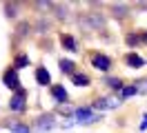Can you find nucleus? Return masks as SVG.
I'll use <instances>...</instances> for the list:
<instances>
[{"instance_id":"obj_1","label":"nucleus","mask_w":147,"mask_h":133,"mask_svg":"<svg viewBox=\"0 0 147 133\" xmlns=\"http://www.w3.org/2000/svg\"><path fill=\"white\" fill-rule=\"evenodd\" d=\"M25 100H27V91H25V89H18L16 96L11 98L9 109L11 111H25Z\"/></svg>"},{"instance_id":"obj_2","label":"nucleus","mask_w":147,"mask_h":133,"mask_svg":"<svg viewBox=\"0 0 147 133\" xmlns=\"http://www.w3.org/2000/svg\"><path fill=\"white\" fill-rule=\"evenodd\" d=\"M92 64L98 71H107L111 67V60L107 58V55H102V53H94V55H92Z\"/></svg>"},{"instance_id":"obj_3","label":"nucleus","mask_w":147,"mask_h":133,"mask_svg":"<svg viewBox=\"0 0 147 133\" xmlns=\"http://www.w3.org/2000/svg\"><path fill=\"white\" fill-rule=\"evenodd\" d=\"M2 82H5V87H9V89H18V76H16V71H11L7 69L5 71V76H2Z\"/></svg>"},{"instance_id":"obj_4","label":"nucleus","mask_w":147,"mask_h":133,"mask_svg":"<svg viewBox=\"0 0 147 133\" xmlns=\"http://www.w3.org/2000/svg\"><path fill=\"white\" fill-rule=\"evenodd\" d=\"M36 80H38V84L47 87V84L51 82V76H49V71H47L45 67H38V69H36Z\"/></svg>"},{"instance_id":"obj_5","label":"nucleus","mask_w":147,"mask_h":133,"mask_svg":"<svg viewBox=\"0 0 147 133\" xmlns=\"http://www.w3.org/2000/svg\"><path fill=\"white\" fill-rule=\"evenodd\" d=\"M125 62H127L129 67H134V69H140V67L145 64V62H143V58H140V55H136V53H127V55H125Z\"/></svg>"},{"instance_id":"obj_6","label":"nucleus","mask_w":147,"mask_h":133,"mask_svg":"<svg viewBox=\"0 0 147 133\" xmlns=\"http://www.w3.org/2000/svg\"><path fill=\"white\" fill-rule=\"evenodd\" d=\"M60 42H63V47L67 49V51H78V49H76V40H74L71 35L63 33V35H60Z\"/></svg>"},{"instance_id":"obj_7","label":"nucleus","mask_w":147,"mask_h":133,"mask_svg":"<svg viewBox=\"0 0 147 133\" xmlns=\"http://www.w3.org/2000/svg\"><path fill=\"white\" fill-rule=\"evenodd\" d=\"M51 96H54L58 102H65V100H67V91H65V87H51Z\"/></svg>"},{"instance_id":"obj_8","label":"nucleus","mask_w":147,"mask_h":133,"mask_svg":"<svg viewBox=\"0 0 147 133\" xmlns=\"http://www.w3.org/2000/svg\"><path fill=\"white\" fill-rule=\"evenodd\" d=\"M74 84H78V87H89V78L85 76V73H74Z\"/></svg>"},{"instance_id":"obj_9","label":"nucleus","mask_w":147,"mask_h":133,"mask_svg":"<svg viewBox=\"0 0 147 133\" xmlns=\"http://www.w3.org/2000/svg\"><path fill=\"white\" fill-rule=\"evenodd\" d=\"M60 69H63V73H71V76H74V62L60 60Z\"/></svg>"},{"instance_id":"obj_10","label":"nucleus","mask_w":147,"mask_h":133,"mask_svg":"<svg viewBox=\"0 0 147 133\" xmlns=\"http://www.w3.org/2000/svg\"><path fill=\"white\" fill-rule=\"evenodd\" d=\"M13 64H16V69H22V67H27V64H29V58H27V55H18Z\"/></svg>"},{"instance_id":"obj_11","label":"nucleus","mask_w":147,"mask_h":133,"mask_svg":"<svg viewBox=\"0 0 147 133\" xmlns=\"http://www.w3.org/2000/svg\"><path fill=\"white\" fill-rule=\"evenodd\" d=\"M76 115H78L80 120H83V118H87V122H92V120H94L92 113H89V109H78V111H76Z\"/></svg>"},{"instance_id":"obj_12","label":"nucleus","mask_w":147,"mask_h":133,"mask_svg":"<svg viewBox=\"0 0 147 133\" xmlns=\"http://www.w3.org/2000/svg\"><path fill=\"white\" fill-rule=\"evenodd\" d=\"M131 93H136V87H127V89H123V96H125V98L131 96Z\"/></svg>"},{"instance_id":"obj_13","label":"nucleus","mask_w":147,"mask_h":133,"mask_svg":"<svg viewBox=\"0 0 147 133\" xmlns=\"http://www.w3.org/2000/svg\"><path fill=\"white\" fill-rule=\"evenodd\" d=\"M109 87H114V89H120V87H123V82L114 78V80H109Z\"/></svg>"},{"instance_id":"obj_14","label":"nucleus","mask_w":147,"mask_h":133,"mask_svg":"<svg viewBox=\"0 0 147 133\" xmlns=\"http://www.w3.org/2000/svg\"><path fill=\"white\" fill-rule=\"evenodd\" d=\"M11 131H13V133H29L25 126H11Z\"/></svg>"},{"instance_id":"obj_15","label":"nucleus","mask_w":147,"mask_h":133,"mask_svg":"<svg viewBox=\"0 0 147 133\" xmlns=\"http://www.w3.org/2000/svg\"><path fill=\"white\" fill-rule=\"evenodd\" d=\"M127 42H129V44H136L138 38H136V35H127Z\"/></svg>"},{"instance_id":"obj_16","label":"nucleus","mask_w":147,"mask_h":133,"mask_svg":"<svg viewBox=\"0 0 147 133\" xmlns=\"http://www.w3.org/2000/svg\"><path fill=\"white\" fill-rule=\"evenodd\" d=\"M143 40H145V42H147V31H145V33H143Z\"/></svg>"}]
</instances>
